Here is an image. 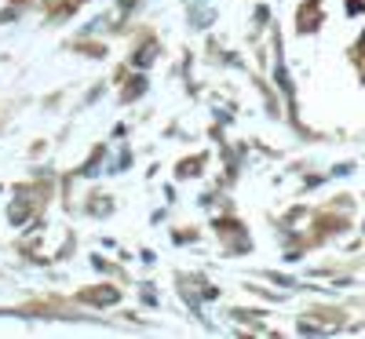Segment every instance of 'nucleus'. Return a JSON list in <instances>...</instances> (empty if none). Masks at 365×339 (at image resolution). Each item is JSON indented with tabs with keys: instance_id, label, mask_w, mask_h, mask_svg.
Listing matches in <instances>:
<instances>
[{
	"instance_id": "1",
	"label": "nucleus",
	"mask_w": 365,
	"mask_h": 339,
	"mask_svg": "<svg viewBox=\"0 0 365 339\" xmlns=\"http://www.w3.org/2000/svg\"><path fill=\"white\" fill-rule=\"evenodd\" d=\"M88 299H91V303H103V306H106V303H117V292H88Z\"/></svg>"
}]
</instances>
